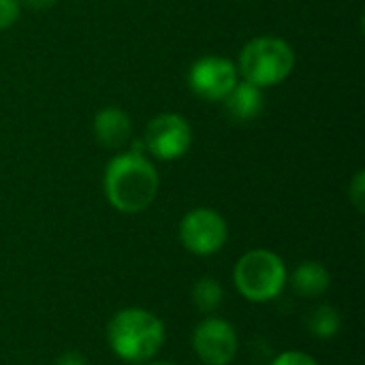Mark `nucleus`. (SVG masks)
Segmentation results:
<instances>
[{
  "instance_id": "obj_14",
  "label": "nucleus",
  "mask_w": 365,
  "mask_h": 365,
  "mask_svg": "<svg viewBox=\"0 0 365 365\" xmlns=\"http://www.w3.org/2000/svg\"><path fill=\"white\" fill-rule=\"evenodd\" d=\"M349 199L353 201V205L357 207V212L365 210V173L357 171V175L353 178L351 186H349Z\"/></svg>"
},
{
  "instance_id": "obj_6",
  "label": "nucleus",
  "mask_w": 365,
  "mask_h": 365,
  "mask_svg": "<svg viewBox=\"0 0 365 365\" xmlns=\"http://www.w3.org/2000/svg\"><path fill=\"white\" fill-rule=\"evenodd\" d=\"M143 143L158 160H178L192 145L190 124L178 113H160L150 120Z\"/></svg>"
},
{
  "instance_id": "obj_9",
  "label": "nucleus",
  "mask_w": 365,
  "mask_h": 365,
  "mask_svg": "<svg viewBox=\"0 0 365 365\" xmlns=\"http://www.w3.org/2000/svg\"><path fill=\"white\" fill-rule=\"evenodd\" d=\"M92 130L101 145L109 150H118L130 141L133 122H130V115L122 111L120 107H105L96 113L92 122Z\"/></svg>"
},
{
  "instance_id": "obj_5",
  "label": "nucleus",
  "mask_w": 365,
  "mask_h": 365,
  "mask_svg": "<svg viewBox=\"0 0 365 365\" xmlns=\"http://www.w3.org/2000/svg\"><path fill=\"white\" fill-rule=\"evenodd\" d=\"M229 229L225 218L210 207L190 210L180 222V242L182 246L197 257H210L222 250L227 244Z\"/></svg>"
},
{
  "instance_id": "obj_11",
  "label": "nucleus",
  "mask_w": 365,
  "mask_h": 365,
  "mask_svg": "<svg viewBox=\"0 0 365 365\" xmlns=\"http://www.w3.org/2000/svg\"><path fill=\"white\" fill-rule=\"evenodd\" d=\"M287 282L291 284V289L299 297L314 299V297H321V295H325L329 291V287H331V274L319 261H304L291 274V278H287Z\"/></svg>"
},
{
  "instance_id": "obj_8",
  "label": "nucleus",
  "mask_w": 365,
  "mask_h": 365,
  "mask_svg": "<svg viewBox=\"0 0 365 365\" xmlns=\"http://www.w3.org/2000/svg\"><path fill=\"white\" fill-rule=\"evenodd\" d=\"M235 83L237 66L222 56H203L188 71V86L203 101H222Z\"/></svg>"
},
{
  "instance_id": "obj_1",
  "label": "nucleus",
  "mask_w": 365,
  "mask_h": 365,
  "mask_svg": "<svg viewBox=\"0 0 365 365\" xmlns=\"http://www.w3.org/2000/svg\"><path fill=\"white\" fill-rule=\"evenodd\" d=\"M158 173L141 152L118 154L105 167V197L122 214L148 210L158 195Z\"/></svg>"
},
{
  "instance_id": "obj_3",
  "label": "nucleus",
  "mask_w": 365,
  "mask_h": 365,
  "mask_svg": "<svg viewBox=\"0 0 365 365\" xmlns=\"http://www.w3.org/2000/svg\"><path fill=\"white\" fill-rule=\"evenodd\" d=\"M284 261L265 248H255L240 257L233 269V282L240 295L252 304H265L276 299L287 287Z\"/></svg>"
},
{
  "instance_id": "obj_18",
  "label": "nucleus",
  "mask_w": 365,
  "mask_h": 365,
  "mask_svg": "<svg viewBox=\"0 0 365 365\" xmlns=\"http://www.w3.org/2000/svg\"><path fill=\"white\" fill-rule=\"evenodd\" d=\"M19 2H24L28 9H32V11H47V9H51L58 0H19Z\"/></svg>"
},
{
  "instance_id": "obj_19",
  "label": "nucleus",
  "mask_w": 365,
  "mask_h": 365,
  "mask_svg": "<svg viewBox=\"0 0 365 365\" xmlns=\"http://www.w3.org/2000/svg\"><path fill=\"white\" fill-rule=\"evenodd\" d=\"M150 365H173V364H169V361H154V364H150Z\"/></svg>"
},
{
  "instance_id": "obj_12",
  "label": "nucleus",
  "mask_w": 365,
  "mask_h": 365,
  "mask_svg": "<svg viewBox=\"0 0 365 365\" xmlns=\"http://www.w3.org/2000/svg\"><path fill=\"white\" fill-rule=\"evenodd\" d=\"M306 325H308V331L314 338H319V340H331V338H336L340 334L342 319H340V312L334 306L321 304V306H317L314 310L308 312Z\"/></svg>"
},
{
  "instance_id": "obj_10",
  "label": "nucleus",
  "mask_w": 365,
  "mask_h": 365,
  "mask_svg": "<svg viewBox=\"0 0 365 365\" xmlns=\"http://www.w3.org/2000/svg\"><path fill=\"white\" fill-rule=\"evenodd\" d=\"M263 88L248 83V81H237L231 92L222 98L225 111L235 120V122H250L263 111Z\"/></svg>"
},
{
  "instance_id": "obj_2",
  "label": "nucleus",
  "mask_w": 365,
  "mask_h": 365,
  "mask_svg": "<svg viewBox=\"0 0 365 365\" xmlns=\"http://www.w3.org/2000/svg\"><path fill=\"white\" fill-rule=\"evenodd\" d=\"M107 342L122 361L143 364L165 344V325L150 310L124 308L111 317L107 325Z\"/></svg>"
},
{
  "instance_id": "obj_17",
  "label": "nucleus",
  "mask_w": 365,
  "mask_h": 365,
  "mask_svg": "<svg viewBox=\"0 0 365 365\" xmlns=\"http://www.w3.org/2000/svg\"><path fill=\"white\" fill-rule=\"evenodd\" d=\"M56 365H88V364H86V359H83L79 353H75V351H68V353L60 355V359L56 361Z\"/></svg>"
},
{
  "instance_id": "obj_4",
  "label": "nucleus",
  "mask_w": 365,
  "mask_h": 365,
  "mask_svg": "<svg viewBox=\"0 0 365 365\" xmlns=\"http://www.w3.org/2000/svg\"><path fill=\"white\" fill-rule=\"evenodd\" d=\"M295 68L293 47L278 36H257L244 45L237 62V75L259 88L284 81Z\"/></svg>"
},
{
  "instance_id": "obj_16",
  "label": "nucleus",
  "mask_w": 365,
  "mask_h": 365,
  "mask_svg": "<svg viewBox=\"0 0 365 365\" xmlns=\"http://www.w3.org/2000/svg\"><path fill=\"white\" fill-rule=\"evenodd\" d=\"M19 0H0V30L13 26L19 17Z\"/></svg>"
},
{
  "instance_id": "obj_13",
  "label": "nucleus",
  "mask_w": 365,
  "mask_h": 365,
  "mask_svg": "<svg viewBox=\"0 0 365 365\" xmlns=\"http://www.w3.org/2000/svg\"><path fill=\"white\" fill-rule=\"evenodd\" d=\"M222 297H225V291H222L220 282L214 278H201L192 287V304L203 314L216 312L222 304Z\"/></svg>"
},
{
  "instance_id": "obj_7",
  "label": "nucleus",
  "mask_w": 365,
  "mask_h": 365,
  "mask_svg": "<svg viewBox=\"0 0 365 365\" xmlns=\"http://www.w3.org/2000/svg\"><path fill=\"white\" fill-rule=\"evenodd\" d=\"M192 349L205 365H229L237 355L235 327L222 319L210 317L192 331Z\"/></svg>"
},
{
  "instance_id": "obj_15",
  "label": "nucleus",
  "mask_w": 365,
  "mask_h": 365,
  "mask_svg": "<svg viewBox=\"0 0 365 365\" xmlns=\"http://www.w3.org/2000/svg\"><path fill=\"white\" fill-rule=\"evenodd\" d=\"M269 365H319V361L312 355H308V353L287 351V353H280Z\"/></svg>"
}]
</instances>
